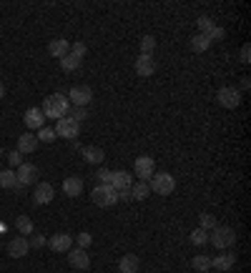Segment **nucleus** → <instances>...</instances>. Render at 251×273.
<instances>
[{
	"instance_id": "423d86ee",
	"label": "nucleus",
	"mask_w": 251,
	"mask_h": 273,
	"mask_svg": "<svg viewBox=\"0 0 251 273\" xmlns=\"http://www.w3.org/2000/svg\"><path fill=\"white\" fill-rule=\"evenodd\" d=\"M68 263L78 271H88L91 268V258L86 253V248H70L68 251Z\"/></svg>"
},
{
	"instance_id": "79ce46f5",
	"label": "nucleus",
	"mask_w": 251,
	"mask_h": 273,
	"mask_svg": "<svg viewBox=\"0 0 251 273\" xmlns=\"http://www.w3.org/2000/svg\"><path fill=\"white\" fill-rule=\"evenodd\" d=\"M118 201H133V198H131V188H123V190H118Z\"/></svg>"
},
{
	"instance_id": "c03bdc74",
	"label": "nucleus",
	"mask_w": 251,
	"mask_h": 273,
	"mask_svg": "<svg viewBox=\"0 0 251 273\" xmlns=\"http://www.w3.org/2000/svg\"><path fill=\"white\" fill-rule=\"evenodd\" d=\"M0 153H3V148H0Z\"/></svg>"
},
{
	"instance_id": "f03ea898",
	"label": "nucleus",
	"mask_w": 251,
	"mask_h": 273,
	"mask_svg": "<svg viewBox=\"0 0 251 273\" xmlns=\"http://www.w3.org/2000/svg\"><path fill=\"white\" fill-rule=\"evenodd\" d=\"M91 198H93L95 206H101V208H111V206L118 203V190H116L113 185H95L93 193H91Z\"/></svg>"
},
{
	"instance_id": "ddd939ff",
	"label": "nucleus",
	"mask_w": 251,
	"mask_h": 273,
	"mask_svg": "<svg viewBox=\"0 0 251 273\" xmlns=\"http://www.w3.org/2000/svg\"><path fill=\"white\" fill-rule=\"evenodd\" d=\"M136 73L143 75V78L154 75V73H156V61H154V56H138V58H136Z\"/></svg>"
},
{
	"instance_id": "c85d7f7f",
	"label": "nucleus",
	"mask_w": 251,
	"mask_h": 273,
	"mask_svg": "<svg viewBox=\"0 0 251 273\" xmlns=\"http://www.w3.org/2000/svg\"><path fill=\"white\" fill-rule=\"evenodd\" d=\"M193 268L201 271V273H206L209 268H211V258H209V256H196V258H193Z\"/></svg>"
},
{
	"instance_id": "473e14b6",
	"label": "nucleus",
	"mask_w": 251,
	"mask_h": 273,
	"mask_svg": "<svg viewBox=\"0 0 251 273\" xmlns=\"http://www.w3.org/2000/svg\"><path fill=\"white\" fill-rule=\"evenodd\" d=\"M70 56H73V58H78V61H83V56H86V43L76 40V43L70 45Z\"/></svg>"
},
{
	"instance_id": "412c9836",
	"label": "nucleus",
	"mask_w": 251,
	"mask_h": 273,
	"mask_svg": "<svg viewBox=\"0 0 251 273\" xmlns=\"http://www.w3.org/2000/svg\"><path fill=\"white\" fill-rule=\"evenodd\" d=\"M48 53H51L53 58H65V56L70 53V45H68L65 40H61V38H58V40H53V43L48 45Z\"/></svg>"
},
{
	"instance_id": "c756f323",
	"label": "nucleus",
	"mask_w": 251,
	"mask_h": 273,
	"mask_svg": "<svg viewBox=\"0 0 251 273\" xmlns=\"http://www.w3.org/2000/svg\"><path fill=\"white\" fill-rule=\"evenodd\" d=\"M191 243H193V245H204V243H209V231L196 228V231L191 233Z\"/></svg>"
},
{
	"instance_id": "c9c22d12",
	"label": "nucleus",
	"mask_w": 251,
	"mask_h": 273,
	"mask_svg": "<svg viewBox=\"0 0 251 273\" xmlns=\"http://www.w3.org/2000/svg\"><path fill=\"white\" fill-rule=\"evenodd\" d=\"M196 25H198V31H201V35H206V33H209L211 28H214L211 18H206V15H204V18H198V23H196Z\"/></svg>"
},
{
	"instance_id": "1a4fd4ad",
	"label": "nucleus",
	"mask_w": 251,
	"mask_h": 273,
	"mask_svg": "<svg viewBox=\"0 0 251 273\" xmlns=\"http://www.w3.org/2000/svg\"><path fill=\"white\" fill-rule=\"evenodd\" d=\"M216 100H219L223 108L234 111V108H239V103H241V93L236 91V88H221V91L216 93Z\"/></svg>"
},
{
	"instance_id": "f704fd0d",
	"label": "nucleus",
	"mask_w": 251,
	"mask_h": 273,
	"mask_svg": "<svg viewBox=\"0 0 251 273\" xmlns=\"http://www.w3.org/2000/svg\"><path fill=\"white\" fill-rule=\"evenodd\" d=\"M98 181H101V185H111V181H113V171L101 168V171H98Z\"/></svg>"
},
{
	"instance_id": "72a5a7b5",
	"label": "nucleus",
	"mask_w": 251,
	"mask_h": 273,
	"mask_svg": "<svg viewBox=\"0 0 251 273\" xmlns=\"http://www.w3.org/2000/svg\"><path fill=\"white\" fill-rule=\"evenodd\" d=\"M201 228L204 231H214L216 228V218L211 213H201Z\"/></svg>"
},
{
	"instance_id": "9b49d317",
	"label": "nucleus",
	"mask_w": 251,
	"mask_h": 273,
	"mask_svg": "<svg viewBox=\"0 0 251 273\" xmlns=\"http://www.w3.org/2000/svg\"><path fill=\"white\" fill-rule=\"evenodd\" d=\"M53 196H56V190H53L51 183H38V185H35V193H33V203H35V206H45V203L53 201Z\"/></svg>"
},
{
	"instance_id": "a211bd4d",
	"label": "nucleus",
	"mask_w": 251,
	"mask_h": 273,
	"mask_svg": "<svg viewBox=\"0 0 251 273\" xmlns=\"http://www.w3.org/2000/svg\"><path fill=\"white\" fill-rule=\"evenodd\" d=\"M111 185H113L116 190L131 188V185H133V176H131L128 171H113V181H111Z\"/></svg>"
},
{
	"instance_id": "0eeeda50",
	"label": "nucleus",
	"mask_w": 251,
	"mask_h": 273,
	"mask_svg": "<svg viewBox=\"0 0 251 273\" xmlns=\"http://www.w3.org/2000/svg\"><path fill=\"white\" fill-rule=\"evenodd\" d=\"M68 93H70V100H73L76 108H86V105L93 100V91H91L88 86H73Z\"/></svg>"
},
{
	"instance_id": "aec40b11",
	"label": "nucleus",
	"mask_w": 251,
	"mask_h": 273,
	"mask_svg": "<svg viewBox=\"0 0 251 273\" xmlns=\"http://www.w3.org/2000/svg\"><path fill=\"white\" fill-rule=\"evenodd\" d=\"M138 258H136V253H126L123 258H121V263H118V271L121 273H138Z\"/></svg>"
},
{
	"instance_id": "5701e85b",
	"label": "nucleus",
	"mask_w": 251,
	"mask_h": 273,
	"mask_svg": "<svg viewBox=\"0 0 251 273\" xmlns=\"http://www.w3.org/2000/svg\"><path fill=\"white\" fill-rule=\"evenodd\" d=\"M81 153H83V158H86L88 163H103V158H106V153L101 151V148H93V146L81 148Z\"/></svg>"
},
{
	"instance_id": "6e6552de",
	"label": "nucleus",
	"mask_w": 251,
	"mask_h": 273,
	"mask_svg": "<svg viewBox=\"0 0 251 273\" xmlns=\"http://www.w3.org/2000/svg\"><path fill=\"white\" fill-rule=\"evenodd\" d=\"M156 173V163H154V158H148V155H141V158H136V176L141 178V181H151V176Z\"/></svg>"
},
{
	"instance_id": "f8f14e48",
	"label": "nucleus",
	"mask_w": 251,
	"mask_h": 273,
	"mask_svg": "<svg viewBox=\"0 0 251 273\" xmlns=\"http://www.w3.org/2000/svg\"><path fill=\"white\" fill-rule=\"evenodd\" d=\"M48 245H51L56 253H68V251L73 248V236H68V233H56V236L48 241Z\"/></svg>"
},
{
	"instance_id": "e433bc0d",
	"label": "nucleus",
	"mask_w": 251,
	"mask_h": 273,
	"mask_svg": "<svg viewBox=\"0 0 251 273\" xmlns=\"http://www.w3.org/2000/svg\"><path fill=\"white\" fill-rule=\"evenodd\" d=\"M223 35H226V33H223V28H219V25H214L211 31L206 33V38H209V40H223Z\"/></svg>"
},
{
	"instance_id": "bb28decb",
	"label": "nucleus",
	"mask_w": 251,
	"mask_h": 273,
	"mask_svg": "<svg viewBox=\"0 0 251 273\" xmlns=\"http://www.w3.org/2000/svg\"><path fill=\"white\" fill-rule=\"evenodd\" d=\"M61 68L65 70V73H76V70L81 68V61H78V58H73V56L68 53L65 58H61Z\"/></svg>"
},
{
	"instance_id": "a878e982",
	"label": "nucleus",
	"mask_w": 251,
	"mask_h": 273,
	"mask_svg": "<svg viewBox=\"0 0 251 273\" xmlns=\"http://www.w3.org/2000/svg\"><path fill=\"white\" fill-rule=\"evenodd\" d=\"M18 185V178H15V171H0V188L10 190Z\"/></svg>"
},
{
	"instance_id": "6ab92c4d",
	"label": "nucleus",
	"mask_w": 251,
	"mask_h": 273,
	"mask_svg": "<svg viewBox=\"0 0 251 273\" xmlns=\"http://www.w3.org/2000/svg\"><path fill=\"white\" fill-rule=\"evenodd\" d=\"M35 146H38L35 133H23L18 138V153H35Z\"/></svg>"
},
{
	"instance_id": "cd10ccee",
	"label": "nucleus",
	"mask_w": 251,
	"mask_h": 273,
	"mask_svg": "<svg viewBox=\"0 0 251 273\" xmlns=\"http://www.w3.org/2000/svg\"><path fill=\"white\" fill-rule=\"evenodd\" d=\"M156 50V38L154 35H146L143 40H141V56H151Z\"/></svg>"
},
{
	"instance_id": "b1692460",
	"label": "nucleus",
	"mask_w": 251,
	"mask_h": 273,
	"mask_svg": "<svg viewBox=\"0 0 251 273\" xmlns=\"http://www.w3.org/2000/svg\"><path fill=\"white\" fill-rule=\"evenodd\" d=\"M191 48H193L196 53H206V50L211 48V40H209L206 35H201V33H196V35L191 38Z\"/></svg>"
},
{
	"instance_id": "f257e3e1",
	"label": "nucleus",
	"mask_w": 251,
	"mask_h": 273,
	"mask_svg": "<svg viewBox=\"0 0 251 273\" xmlns=\"http://www.w3.org/2000/svg\"><path fill=\"white\" fill-rule=\"evenodd\" d=\"M68 98L63 95V93H53V95H48L45 100H43V116L45 118H53V121H61L65 118V113H68Z\"/></svg>"
},
{
	"instance_id": "20e7f679",
	"label": "nucleus",
	"mask_w": 251,
	"mask_h": 273,
	"mask_svg": "<svg viewBox=\"0 0 251 273\" xmlns=\"http://www.w3.org/2000/svg\"><path fill=\"white\" fill-rule=\"evenodd\" d=\"M209 241L223 251V248H231V245L236 243V233H234L231 228H226V226H216V228L209 233Z\"/></svg>"
},
{
	"instance_id": "58836bf2",
	"label": "nucleus",
	"mask_w": 251,
	"mask_h": 273,
	"mask_svg": "<svg viewBox=\"0 0 251 273\" xmlns=\"http://www.w3.org/2000/svg\"><path fill=\"white\" fill-rule=\"evenodd\" d=\"M28 245H31V248H43V245H45V238H43L40 233H35V236H31Z\"/></svg>"
},
{
	"instance_id": "f3484780",
	"label": "nucleus",
	"mask_w": 251,
	"mask_h": 273,
	"mask_svg": "<svg viewBox=\"0 0 251 273\" xmlns=\"http://www.w3.org/2000/svg\"><path fill=\"white\" fill-rule=\"evenodd\" d=\"M63 193H65L68 198H78V196L83 193V181L76 178V176H73V178H65V181H63Z\"/></svg>"
},
{
	"instance_id": "7c9ffc66",
	"label": "nucleus",
	"mask_w": 251,
	"mask_h": 273,
	"mask_svg": "<svg viewBox=\"0 0 251 273\" xmlns=\"http://www.w3.org/2000/svg\"><path fill=\"white\" fill-rule=\"evenodd\" d=\"M68 113H70L68 118H70V121H76V123H81V121H86V118H88V111H86V108H76V105H73V108H68Z\"/></svg>"
},
{
	"instance_id": "dca6fc26",
	"label": "nucleus",
	"mask_w": 251,
	"mask_h": 273,
	"mask_svg": "<svg viewBox=\"0 0 251 273\" xmlns=\"http://www.w3.org/2000/svg\"><path fill=\"white\" fill-rule=\"evenodd\" d=\"M43 123H45V116H43V111H40V108H31V111H26V125H28L31 130H40V128H43Z\"/></svg>"
},
{
	"instance_id": "4c0bfd02",
	"label": "nucleus",
	"mask_w": 251,
	"mask_h": 273,
	"mask_svg": "<svg viewBox=\"0 0 251 273\" xmlns=\"http://www.w3.org/2000/svg\"><path fill=\"white\" fill-rule=\"evenodd\" d=\"M93 241V236L91 233H78V248H88Z\"/></svg>"
},
{
	"instance_id": "393cba45",
	"label": "nucleus",
	"mask_w": 251,
	"mask_h": 273,
	"mask_svg": "<svg viewBox=\"0 0 251 273\" xmlns=\"http://www.w3.org/2000/svg\"><path fill=\"white\" fill-rule=\"evenodd\" d=\"M15 228H18V233H23V238H26V236L33 233V221L28 215H18V218H15Z\"/></svg>"
},
{
	"instance_id": "2eb2a0df",
	"label": "nucleus",
	"mask_w": 251,
	"mask_h": 273,
	"mask_svg": "<svg viewBox=\"0 0 251 273\" xmlns=\"http://www.w3.org/2000/svg\"><path fill=\"white\" fill-rule=\"evenodd\" d=\"M28 251H31V245H28V238H23V236H18V238H13L8 243V253L13 258H23Z\"/></svg>"
},
{
	"instance_id": "2f4dec72",
	"label": "nucleus",
	"mask_w": 251,
	"mask_h": 273,
	"mask_svg": "<svg viewBox=\"0 0 251 273\" xmlns=\"http://www.w3.org/2000/svg\"><path fill=\"white\" fill-rule=\"evenodd\" d=\"M35 138H38V141H43V143H51V141H56V130L43 125V128L38 130V135H35Z\"/></svg>"
},
{
	"instance_id": "37998d69",
	"label": "nucleus",
	"mask_w": 251,
	"mask_h": 273,
	"mask_svg": "<svg viewBox=\"0 0 251 273\" xmlns=\"http://www.w3.org/2000/svg\"><path fill=\"white\" fill-rule=\"evenodd\" d=\"M3 95H5V86L0 83V98H3Z\"/></svg>"
},
{
	"instance_id": "7ed1b4c3",
	"label": "nucleus",
	"mask_w": 251,
	"mask_h": 273,
	"mask_svg": "<svg viewBox=\"0 0 251 273\" xmlns=\"http://www.w3.org/2000/svg\"><path fill=\"white\" fill-rule=\"evenodd\" d=\"M148 188H151L154 193H158V196H168V193H173V188H176V178H173L171 173H154Z\"/></svg>"
},
{
	"instance_id": "a19ab883",
	"label": "nucleus",
	"mask_w": 251,
	"mask_h": 273,
	"mask_svg": "<svg viewBox=\"0 0 251 273\" xmlns=\"http://www.w3.org/2000/svg\"><path fill=\"white\" fill-rule=\"evenodd\" d=\"M241 61L244 63L251 61V45H244V48H241Z\"/></svg>"
},
{
	"instance_id": "ea45409f",
	"label": "nucleus",
	"mask_w": 251,
	"mask_h": 273,
	"mask_svg": "<svg viewBox=\"0 0 251 273\" xmlns=\"http://www.w3.org/2000/svg\"><path fill=\"white\" fill-rule=\"evenodd\" d=\"M8 160H10V166H15V168H18V166L23 163V153L13 151V153H10V155H8Z\"/></svg>"
},
{
	"instance_id": "9d476101",
	"label": "nucleus",
	"mask_w": 251,
	"mask_h": 273,
	"mask_svg": "<svg viewBox=\"0 0 251 273\" xmlns=\"http://www.w3.org/2000/svg\"><path fill=\"white\" fill-rule=\"evenodd\" d=\"M15 178H18V183H20L23 188H26V185H33L35 178H38V168H35L33 163H20L18 171H15Z\"/></svg>"
},
{
	"instance_id": "39448f33",
	"label": "nucleus",
	"mask_w": 251,
	"mask_h": 273,
	"mask_svg": "<svg viewBox=\"0 0 251 273\" xmlns=\"http://www.w3.org/2000/svg\"><path fill=\"white\" fill-rule=\"evenodd\" d=\"M56 135H61V138H68V141H76L78 138V130H81V123H76V121H70L68 116L65 118H61V121L56 123Z\"/></svg>"
},
{
	"instance_id": "4be33fe9",
	"label": "nucleus",
	"mask_w": 251,
	"mask_h": 273,
	"mask_svg": "<svg viewBox=\"0 0 251 273\" xmlns=\"http://www.w3.org/2000/svg\"><path fill=\"white\" fill-rule=\"evenodd\" d=\"M148 193H151V188H148V183L146 181L131 185V198H133V201H146V198H148Z\"/></svg>"
},
{
	"instance_id": "4468645a",
	"label": "nucleus",
	"mask_w": 251,
	"mask_h": 273,
	"mask_svg": "<svg viewBox=\"0 0 251 273\" xmlns=\"http://www.w3.org/2000/svg\"><path fill=\"white\" fill-rule=\"evenodd\" d=\"M236 266V253H221L216 258H211V268L216 271H231Z\"/></svg>"
}]
</instances>
